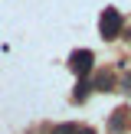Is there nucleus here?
<instances>
[{"instance_id": "obj_8", "label": "nucleus", "mask_w": 131, "mask_h": 134, "mask_svg": "<svg viewBox=\"0 0 131 134\" xmlns=\"http://www.w3.org/2000/svg\"><path fill=\"white\" fill-rule=\"evenodd\" d=\"M75 134H95L92 128H75Z\"/></svg>"}, {"instance_id": "obj_4", "label": "nucleus", "mask_w": 131, "mask_h": 134, "mask_svg": "<svg viewBox=\"0 0 131 134\" xmlns=\"http://www.w3.org/2000/svg\"><path fill=\"white\" fill-rule=\"evenodd\" d=\"M124 115H128V111H115V118H111V131H121L124 128V121H128Z\"/></svg>"}, {"instance_id": "obj_1", "label": "nucleus", "mask_w": 131, "mask_h": 134, "mask_svg": "<svg viewBox=\"0 0 131 134\" xmlns=\"http://www.w3.org/2000/svg\"><path fill=\"white\" fill-rule=\"evenodd\" d=\"M98 30H102L105 39H118V33H121V13H118L115 7H108V10L102 13V20H98Z\"/></svg>"}, {"instance_id": "obj_5", "label": "nucleus", "mask_w": 131, "mask_h": 134, "mask_svg": "<svg viewBox=\"0 0 131 134\" xmlns=\"http://www.w3.org/2000/svg\"><path fill=\"white\" fill-rule=\"evenodd\" d=\"M89 88H92V85H89V82H85V79H82V82L75 85V102H82V98L89 95Z\"/></svg>"}, {"instance_id": "obj_7", "label": "nucleus", "mask_w": 131, "mask_h": 134, "mask_svg": "<svg viewBox=\"0 0 131 134\" xmlns=\"http://www.w3.org/2000/svg\"><path fill=\"white\" fill-rule=\"evenodd\" d=\"M121 88H124V92H131V75H124V82H121Z\"/></svg>"}, {"instance_id": "obj_3", "label": "nucleus", "mask_w": 131, "mask_h": 134, "mask_svg": "<svg viewBox=\"0 0 131 134\" xmlns=\"http://www.w3.org/2000/svg\"><path fill=\"white\" fill-rule=\"evenodd\" d=\"M111 85H115L111 75H98V79H95V88H98V92H111Z\"/></svg>"}, {"instance_id": "obj_6", "label": "nucleus", "mask_w": 131, "mask_h": 134, "mask_svg": "<svg viewBox=\"0 0 131 134\" xmlns=\"http://www.w3.org/2000/svg\"><path fill=\"white\" fill-rule=\"evenodd\" d=\"M49 134H75V124H56Z\"/></svg>"}, {"instance_id": "obj_2", "label": "nucleus", "mask_w": 131, "mask_h": 134, "mask_svg": "<svg viewBox=\"0 0 131 134\" xmlns=\"http://www.w3.org/2000/svg\"><path fill=\"white\" fill-rule=\"evenodd\" d=\"M69 65L79 72V75H89L92 65H95V56H92L89 49H79V52H72V56H69Z\"/></svg>"}]
</instances>
